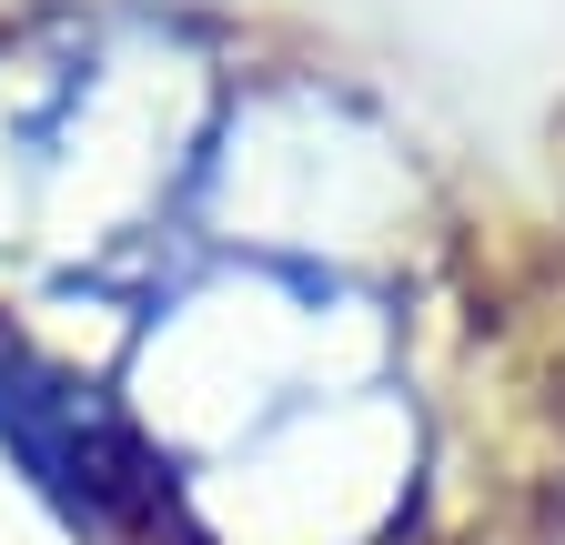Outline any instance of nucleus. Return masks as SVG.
<instances>
[{"label": "nucleus", "instance_id": "obj_1", "mask_svg": "<svg viewBox=\"0 0 565 545\" xmlns=\"http://www.w3.org/2000/svg\"><path fill=\"white\" fill-rule=\"evenodd\" d=\"M0 435L21 445V464L41 474V485L71 495V515L111 525V515L141 505V464H131V445H121V435L92 415V404L51 374V364H31L21 344H0Z\"/></svg>", "mask_w": 565, "mask_h": 545}]
</instances>
